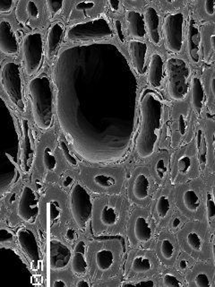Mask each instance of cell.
Wrapping results in <instances>:
<instances>
[{"mask_svg":"<svg viewBox=\"0 0 215 287\" xmlns=\"http://www.w3.org/2000/svg\"><path fill=\"white\" fill-rule=\"evenodd\" d=\"M162 99L153 91L147 90L141 101L142 123L137 140V154L141 158L152 155L162 132L164 114Z\"/></svg>","mask_w":215,"mask_h":287,"instance_id":"6da1fadb","label":"cell"},{"mask_svg":"<svg viewBox=\"0 0 215 287\" xmlns=\"http://www.w3.org/2000/svg\"><path fill=\"white\" fill-rule=\"evenodd\" d=\"M33 118L38 127L47 130L54 122L53 94L50 81L46 75L39 76L29 83Z\"/></svg>","mask_w":215,"mask_h":287,"instance_id":"7a4b0ae2","label":"cell"},{"mask_svg":"<svg viewBox=\"0 0 215 287\" xmlns=\"http://www.w3.org/2000/svg\"><path fill=\"white\" fill-rule=\"evenodd\" d=\"M113 32L110 23L104 17L74 24L67 32V39L73 43H87L103 40L111 38Z\"/></svg>","mask_w":215,"mask_h":287,"instance_id":"3957f363","label":"cell"},{"mask_svg":"<svg viewBox=\"0 0 215 287\" xmlns=\"http://www.w3.org/2000/svg\"><path fill=\"white\" fill-rule=\"evenodd\" d=\"M167 70L168 95L175 101H183L189 95V65L183 59L171 58L167 61Z\"/></svg>","mask_w":215,"mask_h":287,"instance_id":"277c9868","label":"cell"},{"mask_svg":"<svg viewBox=\"0 0 215 287\" xmlns=\"http://www.w3.org/2000/svg\"><path fill=\"white\" fill-rule=\"evenodd\" d=\"M1 84L16 109L23 113L26 112L20 67L14 62L4 65L1 70Z\"/></svg>","mask_w":215,"mask_h":287,"instance_id":"5b68a950","label":"cell"},{"mask_svg":"<svg viewBox=\"0 0 215 287\" xmlns=\"http://www.w3.org/2000/svg\"><path fill=\"white\" fill-rule=\"evenodd\" d=\"M25 71L29 76L37 74L44 61V46L42 34L32 32L28 34L23 44Z\"/></svg>","mask_w":215,"mask_h":287,"instance_id":"8992f818","label":"cell"},{"mask_svg":"<svg viewBox=\"0 0 215 287\" xmlns=\"http://www.w3.org/2000/svg\"><path fill=\"white\" fill-rule=\"evenodd\" d=\"M70 200L71 210L75 223L79 227L86 228L93 213V203L89 193L84 187L76 184L71 192Z\"/></svg>","mask_w":215,"mask_h":287,"instance_id":"52a82bcc","label":"cell"},{"mask_svg":"<svg viewBox=\"0 0 215 287\" xmlns=\"http://www.w3.org/2000/svg\"><path fill=\"white\" fill-rule=\"evenodd\" d=\"M184 15L182 13L169 14L163 22V31L165 44L168 51L180 53L183 48Z\"/></svg>","mask_w":215,"mask_h":287,"instance_id":"ba28073f","label":"cell"},{"mask_svg":"<svg viewBox=\"0 0 215 287\" xmlns=\"http://www.w3.org/2000/svg\"><path fill=\"white\" fill-rule=\"evenodd\" d=\"M17 212L26 223H32L39 215V199L36 193L30 187H24L18 203Z\"/></svg>","mask_w":215,"mask_h":287,"instance_id":"9c48e42d","label":"cell"},{"mask_svg":"<svg viewBox=\"0 0 215 287\" xmlns=\"http://www.w3.org/2000/svg\"><path fill=\"white\" fill-rule=\"evenodd\" d=\"M0 49L2 53L10 57H17L20 50L16 33L6 20L0 22Z\"/></svg>","mask_w":215,"mask_h":287,"instance_id":"30bf717a","label":"cell"},{"mask_svg":"<svg viewBox=\"0 0 215 287\" xmlns=\"http://www.w3.org/2000/svg\"><path fill=\"white\" fill-rule=\"evenodd\" d=\"M72 254L67 245L53 239L49 243V262L53 270H62L66 268L71 261Z\"/></svg>","mask_w":215,"mask_h":287,"instance_id":"8fae6325","label":"cell"},{"mask_svg":"<svg viewBox=\"0 0 215 287\" xmlns=\"http://www.w3.org/2000/svg\"><path fill=\"white\" fill-rule=\"evenodd\" d=\"M17 239L22 250L24 251L30 261L37 264L40 261V253L34 234L28 229H20L17 233Z\"/></svg>","mask_w":215,"mask_h":287,"instance_id":"7c38bea8","label":"cell"},{"mask_svg":"<svg viewBox=\"0 0 215 287\" xmlns=\"http://www.w3.org/2000/svg\"><path fill=\"white\" fill-rule=\"evenodd\" d=\"M129 51L131 54L133 63L138 74L143 75L146 73V58L148 46L142 41H131L129 43Z\"/></svg>","mask_w":215,"mask_h":287,"instance_id":"4fadbf2b","label":"cell"},{"mask_svg":"<svg viewBox=\"0 0 215 287\" xmlns=\"http://www.w3.org/2000/svg\"><path fill=\"white\" fill-rule=\"evenodd\" d=\"M126 23L128 32L132 37L138 41L144 40L146 37L147 28L144 16L136 10L128 11L126 13Z\"/></svg>","mask_w":215,"mask_h":287,"instance_id":"5bb4252c","label":"cell"},{"mask_svg":"<svg viewBox=\"0 0 215 287\" xmlns=\"http://www.w3.org/2000/svg\"><path fill=\"white\" fill-rule=\"evenodd\" d=\"M24 128V142L22 145L21 167L24 172H29L32 169L34 150L32 147V141L29 135V124L27 120H23Z\"/></svg>","mask_w":215,"mask_h":287,"instance_id":"9a60e30c","label":"cell"},{"mask_svg":"<svg viewBox=\"0 0 215 287\" xmlns=\"http://www.w3.org/2000/svg\"><path fill=\"white\" fill-rule=\"evenodd\" d=\"M164 79V61L159 53H154L151 58L148 68V82L152 88H161Z\"/></svg>","mask_w":215,"mask_h":287,"instance_id":"2e32d148","label":"cell"},{"mask_svg":"<svg viewBox=\"0 0 215 287\" xmlns=\"http://www.w3.org/2000/svg\"><path fill=\"white\" fill-rule=\"evenodd\" d=\"M64 36V25L61 23H56L49 28L48 32L47 47L48 59H55L58 56V50Z\"/></svg>","mask_w":215,"mask_h":287,"instance_id":"e0dca14e","label":"cell"},{"mask_svg":"<svg viewBox=\"0 0 215 287\" xmlns=\"http://www.w3.org/2000/svg\"><path fill=\"white\" fill-rule=\"evenodd\" d=\"M144 20L151 43L155 46H159L161 44V35L159 32L160 16L157 10L152 6H148L144 12Z\"/></svg>","mask_w":215,"mask_h":287,"instance_id":"ac0fdd59","label":"cell"},{"mask_svg":"<svg viewBox=\"0 0 215 287\" xmlns=\"http://www.w3.org/2000/svg\"><path fill=\"white\" fill-rule=\"evenodd\" d=\"M200 36L198 25L194 19H191L189 24V36H188V48L189 57L194 63H198L200 60Z\"/></svg>","mask_w":215,"mask_h":287,"instance_id":"d6986e66","label":"cell"},{"mask_svg":"<svg viewBox=\"0 0 215 287\" xmlns=\"http://www.w3.org/2000/svg\"><path fill=\"white\" fill-rule=\"evenodd\" d=\"M85 251H86V245L84 241H79L73 252L72 262H71V268L74 275L82 277L87 271L88 264L85 259Z\"/></svg>","mask_w":215,"mask_h":287,"instance_id":"ffe728a7","label":"cell"},{"mask_svg":"<svg viewBox=\"0 0 215 287\" xmlns=\"http://www.w3.org/2000/svg\"><path fill=\"white\" fill-rule=\"evenodd\" d=\"M191 84H192V105L196 112L201 113L205 103V88L202 81L197 76H194L192 78Z\"/></svg>","mask_w":215,"mask_h":287,"instance_id":"44dd1931","label":"cell"},{"mask_svg":"<svg viewBox=\"0 0 215 287\" xmlns=\"http://www.w3.org/2000/svg\"><path fill=\"white\" fill-rule=\"evenodd\" d=\"M134 233L137 240L141 242H147L152 239V229L145 218L138 216L135 222Z\"/></svg>","mask_w":215,"mask_h":287,"instance_id":"7402d4cb","label":"cell"},{"mask_svg":"<svg viewBox=\"0 0 215 287\" xmlns=\"http://www.w3.org/2000/svg\"><path fill=\"white\" fill-rule=\"evenodd\" d=\"M150 182L144 174H139L136 178L134 186H133V194L138 200H144L149 196Z\"/></svg>","mask_w":215,"mask_h":287,"instance_id":"603a6c76","label":"cell"},{"mask_svg":"<svg viewBox=\"0 0 215 287\" xmlns=\"http://www.w3.org/2000/svg\"><path fill=\"white\" fill-rule=\"evenodd\" d=\"M114 260L113 252L108 249L99 250L95 256L96 266L100 271L110 270L114 264Z\"/></svg>","mask_w":215,"mask_h":287,"instance_id":"cb8c5ba5","label":"cell"},{"mask_svg":"<svg viewBox=\"0 0 215 287\" xmlns=\"http://www.w3.org/2000/svg\"><path fill=\"white\" fill-rule=\"evenodd\" d=\"M183 202L186 208L190 212H195L200 207V198L196 192L193 190L185 191L183 195Z\"/></svg>","mask_w":215,"mask_h":287,"instance_id":"d4e9b609","label":"cell"},{"mask_svg":"<svg viewBox=\"0 0 215 287\" xmlns=\"http://www.w3.org/2000/svg\"><path fill=\"white\" fill-rule=\"evenodd\" d=\"M152 261L145 256H137L132 262V269L136 273H145L152 269Z\"/></svg>","mask_w":215,"mask_h":287,"instance_id":"484cf974","label":"cell"},{"mask_svg":"<svg viewBox=\"0 0 215 287\" xmlns=\"http://www.w3.org/2000/svg\"><path fill=\"white\" fill-rule=\"evenodd\" d=\"M100 221L105 226H113L118 221V213L113 207L105 206L100 214Z\"/></svg>","mask_w":215,"mask_h":287,"instance_id":"4316f807","label":"cell"},{"mask_svg":"<svg viewBox=\"0 0 215 287\" xmlns=\"http://www.w3.org/2000/svg\"><path fill=\"white\" fill-rule=\"evenodd\" d=\"M61 214L62 209L58 201L52 200L48 204V215L51 222H58L61 217Z\"/></svg>","mask_w":215,"mask_h":287,"instance_id":"83f0119b","label":"cell"},{"mask_svg":"<svg viewBox=\"0 0 215 287\" xmlns=\"http://www.w3.org/2000/svg\"><path fill=\"white\" fill-rule=\"evenodd\" d=\"M43 165L45 168L49 171H53L57 167V159L53 154L52 150L49 147H46L43 153Z\"/></svg>","mask_w":215,"mask_h":287,"instance_id":"f1b7e54d","label":"cell"},{"mask_svg":"<svg viewBox=\"0 0 215 287\" xmlns=\"http://www.w3.org/2000/svg\"><path fill=\"white\" fill-rule=\"evenodd\" d=\"M94 181L96 185L104 189L111 188L116 184L115 178L108 174H98L94 178Z\"/></svg>","mask_w":215,"mask_h":287,"instance_id":"f546056e","label":"cell"},{"mask_svg":"<svg viewBox=\"0 0 215 287\" xmlns=\"http://www.w3.org/2000/svg\"><path fill=\"white\" fill-rule=\"evenodd\" d=\"M169 209H170V204L168 201V197L166 196L160 197L156 204V211L159 216L161 218L166 217L168 215Z\"/></svg>","mask_w":215,"mask_h":287,"instance_id":"4dcf8cb0","label":"cell"},{"mask_svg":"<svg viewBox=\"0 0 215 287\" xmlns=\"http://www.w3.org/2000/svg\"><path fill=\"white\" fill-rule=\"evenodd\" d=\"M46 5L48 6V13H49V16L52 19L55 16L60 15V13L63 10L64 1L48 0L46 1Z\"/></svg>","mask_w":215,"mask_h":287,"instance_id":"1f68e13d","label":"cell"},{"mask_svg":"<svg viewBox=\"0 0 215 287\" xmlns=\"http://www.w3.org/2000/svg\"><path fill=\"white\" fill-rule=\"evenodd\" d=\"M187 242L192 250L200 251L203 248V241L199 234L195 232H191L187 236Z\"/></svg>","mask_w":215,"mask_h":287,"instance_id":"d6a6232c","label":"cell"},{"mask_svg":"<svg viewBox=\"0 0 215 287\" xmlns=\"http://www.w3.org/2000/svg\"><path fill=\"white\" fill-rule=\"evenodd\" d=\"M161 253L165 260H171L175 253V247L169 239H163L161 243Z\"/></svg>","mask_w":215,"mask_h":287,"instance_id":"836d02e7","label":"cell"},{"mask_svg":"<svg viewBox=\"0 0 215 287\" xmlns=\"http://www.w3.org/2000/svg\"><path fill=\"white\" fill-rule=\"evenodd\" d=\"M191 169V159L188 155H184L178 162V170L181 174H188Z\"/></svg>","mask_w":215,"mask_h":287,"instance_id":"e575fe53","label":"cell"},{"mask_svg":"<svg viewBox=\"0 0 215 287\" xmlns=\"http://www.w3.org/2000/svg\"><path fill=\"white\" fill-rule=\"evenodd\" d=\"M194 285L196 287H211L210 278L205 272H200L194 277Z\"/></svg>","mask_w":215,"mask_h":287,"instance_id":"d590c367","label":"cell"},{"mask_svg":"<svg viewBox=\"0 0 215 287\" xmlns=\"http://www.w3.org/2000/svg\"><path fill=\"white\" fill-rule=\"evenodd\" d=\"M155 171H156V174H157L158 177L161 180H163L166 177L168 168H167V165H166L165 160H158L156 165H155Z\"/></svg>","mask_w":215,"mask_h":287,"instance_id":"8d00e7d4","label":"cell"},{"mask_svg":"<svg viewBox=\"0 0 215 287\" xmlns=\"http://www.w3.org/2000/svg\"><path fill=\"white\" fill-rule=\"evenodd\" d=\"M60 147L62 149L64 156H65V158L67 159V161L69 162V165H72V166H77V160L73 156V154H71L68 145L63 141L60 142Z\"/></svg>","mask_w":215,"mask_h":287,"instance_id":"74e56055","label":"cell"},{"mask_svg":"<svg viewBox=\"0 0 215 287\" xmlns=\"http://www.w3.org/2000/svg\"><path fill=\"white\" fill-rule=\"evenodd\" d=\"M163 283L167 287H182V284L172 274H166L163 277Z\"/></svg>","mask_w":215,"mask_h":287,"instance_id":"f35d334b","label":"cell"},{"mask_svg":"<svg viewBox=\"0 0 215 287\" xmlns=\"http://www.w3.org/2000/svg\"><path fill=\"white\" fill-rule=\"evenodd\" d=\"M27 14L29 16L32 18V19H38L39 16H40V12H39V8L37 6L36 3L33 1H29L27 2L26 5Z\"/></svg>","mask_w":215,"mask_h":287,"instance_id":"ab89813d","label":"cell"},{"mask_svg":"<svg viewBox=\"0 0 215 287\" xmlns=\"http://www.w3.org/2000/svg\"><path fill=\"white\" fill-rule=\"evenodd\" d=\"M154 282L152 280H144L138 282L125 283L121 287H154Z\"/></svg>","mask_w":215,"mask_h":287,"instance_id":"60d3db41","label":"cell"},{"mask_svg":"<svg viewBox=\"0 0 215 287\" xmlns=\"http://www.w3.org/2000/svg\"><path fill=\"white\" fill-rule=\"evenodd\" d=\"M14 2L12 0H0V13L10 14Z\"/></svg>","mask_w":215,"mask_h":287,"instance_id":"b9f144b4","label":"cell"},{"mask_svg":"<svg viewBox=\"0 0 215 287\" xmlns=\"http://www.w3.org/2000/svg\"><path fill=\"white\" fill-rule=\"evenodd\" d=\"M95 4L94 2L91 1H83L80 2L77 5H75V9L77 11H87L91 10L95 7Z\"/></svg>","mask_w":215,"mask_h":287,"instance_id":"7bdbcfd3","label":"cell"},{"mask_svg":"<svg viewBox=\"0 0 215 287\" xmlns=\"http://www.w3.org/2000/svg\"><path fill=\"white\" fill-rule=\"evenodd\" d=\"M205 13L208 16H213L215 15V0H206L205 2Z\"/></svg>","mask_w":215,"mask_h":287,"instance_id":"ee69618b","label":"cell"},{"mask_svg":"<svg viewBox=\"0 0 215 287\" xmlns=\"http://www.w3.org/2000/svg\"><path fill=\"white\" fill-rule=\"evenodd\" d=\"M179 128L180 134L185 135V133L187 132V128H188V120H187V119L184 116L183 114H181L179 116Z\"/></svg>","mask_w":215,"mask_h":287,"instance_id":"f6af8a7d","label":"cell"},{"mask_svg":"<svg viewBox=\"0 0 215 287\" xmlns=\"http://www.w3.org/2000/svg\"><path fill=\"white\" fill-rule=\"evenodd\" d=\"M13 239V234L5 229L1 230V241L2 242H10Z\"/></svg>","mask_w":215,"mask_h":287,"instance_id":"bcb514c9","label":"cell"},{"mask_svg":"<svg viewBox=\"0 0 215 287\" xmlns=\"http://www.w3.org/2000/svg\"><path fill=\"white\" fill-rule=\"evenodd\" d=\"M115 28L116 32L118 33V36L119 38L120 42L124 43L125 42V36H124V33H123V31H122V24H121L120 22H115Z\"/></svg>","mask_w":215,"mask_h":287,"instance_id":"7dc6e473","label":"cell"},{"mask_svg":"<svg viewBox=\"0 0 215 287\" xmlns=\"http://www.w3.org/2000/svg\"><path fill=\"white\" fill-rule=\"evenodd\" d=\"M108 4L110 5V9L113 11V12H119V9H120V5L121 3L119 1H116V0H111V1H109L108 2Z\"/></svg>","mask_w":215,"mask_h":287,"instance_id":"c3c4849f","label":"cell"},{"mask_svg":"<svg viewBox=\"0 0 215 287\" xmlns=\"http://www.w3.org/2000/svg\"><path fill=\"white\" fill-rule=\"evenodd\" d=\"M66 238L69 239V241H73L76 239V233L75 231L72 228H69L67 233H66Z\"/></svg>","mask_w":215,"mask_h":287,"instance_id":"681fc988","label":"cell"},{"mask_svg":"<svg viewBox=\"0 0 215 287\" xmlns=\"http://www.w3.org/2000/svg\"><path fill=\"white\" fill-rule=\"evenodd\" d=\"M52 287H68L66 281H64L63 279H56L53 282Z\"/></svg>","mask_w":215,"mask_h":287,"instance_id":"f907efd6","label":"cell"},{"mask_svg":"<svg viewBox=\"0 0 215 287\" xmlns=\"http://www.w3.org/2000/svg\"><path fill=\"white\" fill-rule=\"evenodd\" d=\"M179 267L181 270H186L189 267V261L182 260L179 262Z\"/></svg>","mask_w":215,"mask_h":287,"instance_id":"816d5d0a","label":"cell"},{"mask_svg":"<svg viewBox=\"0 0 215 287\" xmlns=\"http://www.w3.org/2000/svg\"><path fill=\"white\" fill-rule=\"evenodd\" d=\"M76 287H90L89 283L87 282L86 280H80L78 283H77V285H76Z\"/></svg>","mask_w":215,"mask_h":287,"instance_id":"f5cc1de1","label":"cell"},{"mask_svg":"<svg viewBox=\"0 0 215 287\" xmlns=\"http://www.w3.org/2000/svg\"><path fill=\"white\" fill-rule=\"evenodd\" d=\"M181 224V221H180V219L179 218H175L173 220V222H172V227L173 228H178L179 227V225Z\"/></svg>","mask_w":215,"mask_h":287,"instance_id":"db71d44e","label":"cell"},{"mask_svg":"<svg viewBox=\"0 0 215 287\" xmlns=\"http://www.w3.org/2000/svg\"><path fill=\"white\" fill-rule=\"evenodd\" d=\"M73 183V179L71 177H68L65 181H64V186L69 187Z\"/></svg>","mask_w":215,"mask_h":287,"instance_id":"11a10c76","label":"cell"},{"mask_svg":"<svg viewBox=\"0 0 215 287\" xmlns=\"http://www.w3.org/2000/svg\"><path fill=\"white\" fill-rule=\"evenodd\" d=\"M211 88H212V91H213V93L215 94V77L211 80Z\"/></svg>","mask_w":215,"mask_h":287,"instance_id":"9f6ffc18","label":"cell"},{"mask_svg":"<svg viewBox=\"0 0 215 287\" xmlns=\"http://www.w3.org/2000/svg\"><path fill=\"white\" fill-rule=\"evenodd\" d=\"M211 44H212V47H213L214 50L215 51V35L211 36Z\"/></svg>","mask_w":215,"mask_h":287,"instance_id":"6f0895ef","label":"cell"},{"mask_svg":"<svg viewBox=\"0 0 215 287\" xmlns=\"http://www.w3.org/2000/svg\"><path fill=\"white\" fill-rule=\"evenodd\" d=\"M213 253H214V260H215V243L213 246Z\"/></svg>","mask_w":215,"mask_h":287,"instance_id":"680465c9","label":"cell"}]
</instances>
